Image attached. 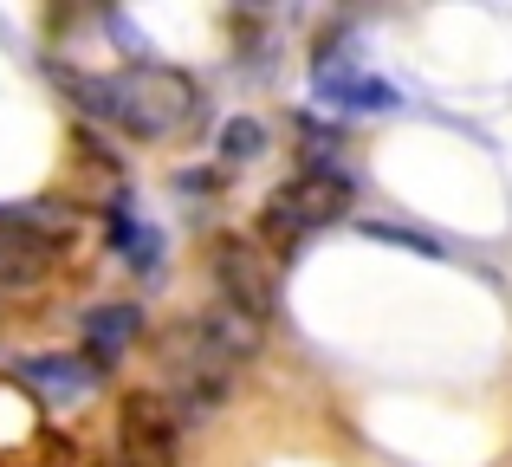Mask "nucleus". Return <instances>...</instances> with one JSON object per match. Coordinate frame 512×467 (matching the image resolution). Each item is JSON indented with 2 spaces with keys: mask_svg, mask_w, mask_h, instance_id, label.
<instances>
[{
  "mask_svg": "<svg viewBox=\"0 0 512 467\" xmlns=\"http://www.w3.org/2000/svg\"><path fill=\"white\" fill-rule=\"evenodd\" d=\"M253 351H260V325L234 318L227 305H214V312L175 325L169 338H163V364H169L163 403H169L175 429H195V422H208L214 409L227 403V390H234V370L247 364Z\"/></svg>",
  "mask_w": 512,
  "mask_h": 467,
  "instance_id": "nucleus-1",
  "label": "nucleus"
},
{
  "mask_svg": "<svg viewBox=\"0 0 512 467\" xmlns=\"http://www.w3.org/2000/svg\"><path fill=\"white\" fill-rule=\"evenodd\" d=\"M59 85L78 98L85 117H104V124L130 130V137L156 143L169 130H182L195 117V78L175 72V65H137L124 78H78V72H59Z\"/></svg>",
  "mask_w": 512,
  "mask_h": 467,
  "instance_id": "nucleus-2",
  "label": "nucleus"
},
{
  "mask_svg": "<svg viewBox=\"0 0 512 467\" xmlns=\"http://www.w3.org/2000/svg\"><path fill=\"white\" fill-rule=\"evenodd\" d=\"M350 195H357V182H350L344 169H331L325 156H312V163H305L292 182H279V189L266 195V208H260V240L279 253V260H292V253H299L318 228H331V221L344 215Z\"/></svg>",
  "mask_w": 512,
  "mask_h": 467,
  "instance_id": "nucleus-3",
  "label": "nucleus"
},
{
  "mask_svg": "<svg viewBox=\"0 0 512 467\" xmlns=\"http://www.w3.org/2000/svg\"><path fill=\"white\" fill-rule=\"evenodd\" d=\"M214 286H221V305L234 318H247V325H266L279 312V286H273V273H266L260 247L247 234L214 240Z\"/></svg>",
  "mask_w": 512,
  "mask_h": 467,
  "instance_id": "nucleus-4",
  "label": "nucleus"
},
{
  "mask_svg": "<svg viewBox=\"0 0 512 467\" xmlns=\"http://www.w3.org/2000/svg\"><path fill=\"white\" fill-rule=\"evenodd\" d=\"M175 442H182V429H175L163 396L150 390L124 396V409H117V467H175Z\"/></svg>",
  "mask_w": 512,
  "mask_h": 467,
  "instance_id": "nucleus-5",
  "label": "nucleus"
},
{
  "mask_svg": "<svg viewBox=\"0 0 512 467\" xmlns=\"http://www.w3.org/2000/svg\"><path fill=\"white\" fill-rule=\"evenodd\" d=\"M59 240L52 234H39L33 221H20L13 208H0V286H13V292H26V286H39V279L59 266Z\"/></svg>",
  "mask_w": 512,
  "mask_h": 467,
  "instance_id": "nucleus-6",
  "label": "nucleus"
},
{
  "mask_svg": "<svg viewBox=\"0 0 512 467\" xmlns=\"http://www.w3.org/2000/svg\"><path fill=\"white\" fill-rule=\"evenodd\" d=\"M137 331H143L137 305H98V312H85V364L104 377V370L117 364V351H124Z\"/></svg>",
  "mask_w": 512,
  "mask_h": 467,
  "instance_id": "nucleus-7",
  "label": "nucleus"
},
{
  "mask_svg": "<svg viewBox=\"0 0 512 467\" xmlns=\"http://www.w3.org/2000/svg\"><path fill=\"white\" fill-rule=\"evenodd\" d=\"M104 234H111V247L124 253V260L137 266V273H156V266H163V234L143 228V221L130 215L124 195H111V202H104Z\"/></svg>",
  "mask_w": 512,
  "mask_h": 467,
  "instance_id": "nucleus-8",
  "label": "nucleus"
},
{
  "mask_svg": "<svg viewBox=\"0 0 512 467\" xmlns=\"http://www.w3.org/2000/svg\"><path fill=\"white\" fill-rule=\"evenodd\" d=\"M318 98L338 104V111H396V91L363 72H318Z\"/></svg>",
  "mask_w": 512,
  "mask_h": 467,
  "instance_id": "nucleus-9",
  "label": "nucleus"
},
{
  "mask_svg": "<svg viewBox=\"0 0 512 467\" xmlns=\"http://www.w3.org/2000/svg\"><path fill=\"white\" fill-rule=\"evenodd\" d=\"M26 377H33L46 396H78V390H91V377H98V370H91L85 357H33V364H26Z\"/></svg>",
  "mask_w": 512,
  "mask_h": 467,
  "instance_id": "nucleus-10",
  "label": "nucleus"
},
{
  "mask_svg": "<svg viewBox=\"0 0 512 467\" xmlns=\"http://www.w3.org/2000/svg\"><path fill=\"white\" fill-rule=\"evenodd\" d=\"M363 234L370 240H389V247H409V253H422V260H441V240L435 234H422V228H396V221H363Z\"/></svg>",
  "mask_w": 512,
  "mask_h": 467,
  "instance_id": "nucleus-11",
  "label": "nucleus"
},
{
  "mask_svg": "<svg viewBox=\"0 0 512 467\" xmlns=\"http://www.w3.org/2000/svg\"><path fill=\"white\" fill-rule=\"evenodd\" d=\"M260 150H266V130L253 124V117H234V124H221V156H227V163H253Z\"/></svg>",
  "mask_w": 512,
  "mask_h": 467,
  "instance_id": "nucleus-12",
  "label": "nucleus"
}]
</instances>
